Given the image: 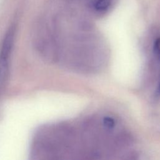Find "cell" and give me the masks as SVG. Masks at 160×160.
Segmentation results:
<instances>
[{
    "mask_svg": "<svg viewBox=\"0 0 160 160\" xmlns=\"http://www.w3.org/2000/svg\"><path fill=\"white\" fill-rule=\"evenodd\" d=\"M111 4V0H95L93 8L98 12L106 11Z\"/></svg>",
    "mask_w": 160,
    "mask_h": 160,
    "instance_id": "2",
    "label": "cell"
},
{
    "mask_svg": "<svg viewBox=\"0 0 160 160\" xmlns=\"http://www.w3.org/2000/svg\"><path fill=\"white\" fill-rule=\"evenodd\" d=\"M9 55L0 52V94L2 92L9 75Z\"/></svg>",
    "mask_w": 160,
    "mask_h": 160,
    "instance_id": "1",
    "label": "cell"
},
{
    "mask_svg": "<svg viewBox=\"0 0 160 160\" xmlns=\"http://www.w3.org/2000/svg\"><path fill=\"white\" fill-rule=\"evenodd\" d=\"M104 121H105V122H104L105 124H106L108 127L111 128V127H112V126L114 125V122H113V121H112L111 119H110V118H106V119H105Z\"/></svg>",
    "mask_w": 160,
    "mask_h": 160,
    "instance_id": "4",
    "label": "cell"
},
{
    "mask_svg": "<svg viewBox=\"0 0 160 160\" xmlns=\"http://www.w3.org/2000/svg\"><path fill=\"white\" fill-rule=\"evenodd\" d=\"M153 53L155 59L160 62V37L156 38L154 42Z\"/></svg>",
    "mask_w": 160,
    "mask_h": 160,
    "instance_id": "3",
    "label": "cell"
},
{
    "mask_svg": "<svg viewBox=\"0 0 160 160\" xmlns=\"http://www.w3.org/2000/svg\"><path fill=\"white\" fill-rule=\"evenodd\" d=\"M158 94L159 95H160V82H159V84L158 86Z\"/></svg>",
    "mask_w": 160,
    "mask_h": 160,
    "instance_id": "5",
    "label": "cell"
}]
</instances>
